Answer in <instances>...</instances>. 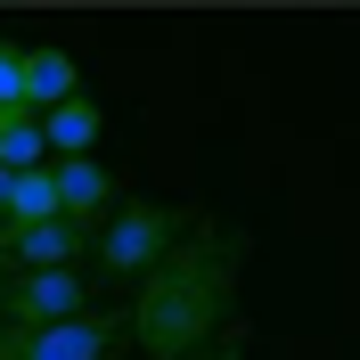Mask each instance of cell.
<instances>
[{
	"label": "cell",
	"mask_w": 360,
	"mask_h": 360,
	"mask_svg": "<svg viewBox=\"0 0 360 360\" xmlns=\"http://www.w3.org/2000/svg\"><path fill=\"white\" fill-rule=\"evenodd\" d=\"M197 360H246V328H229V336H221V344H205Z\"/></svg>",
	"instance_id": "8fae6325"
},
{
	"label": "cell",
	"mask_w": 360,
	"mask_h": 360,
	"mask_svg": "<svg viewBox=\"0 0 360 360\" xmlns=\"http://www.w3.org/2000/svg\"><path fill=\"white\" fill-rule=\"evenodd\" d=\"M246 254H254L246 229L197 213L188 238L131 287L123 336L139 344V360H197L205 344H221L229 328H238V278H246Z\"/></svg>",
	"instance_id": "6da1fadb"
},
{
	"label": "cell",
	"mask_w": 360,
	"mask_h": 360,
	"mask_svg": "<svg viewBox=\"0 0 360 360\" xmlns=\"http://www.w3.org/2000/svg\"><path fill=\"white\" fill-rule=\"evenodd\" d=\"M188 205H164V197H131L115 205V221H98V238H90V254H98V270H107L115 287H139L148 270L164 262V254L188 238Z\"/></svg>",
	"instance_id": "7a4b0ae2"
},
{
	"label": "cell",
	"mask_w": 360,
	"mask_h": 360,
	"mask_svg": "<svg viewBox=\"0 0 360 360\" xmlns=\"http://www.w3.org/2000/svg\"><path fill=\"white\" fill-rule=\"evenodd\" d=\"M17 66H25V41L0 33V107H17Z\"/></svg>",
	"instance_id": "30bf717a"
},
{
	"label": "cell",
	"mask_w": 360,
	"mask_h": 360,
	"mask_svg": "<svg viewBox=\"0 0 360 360\" xmlns=\"http://www.w3.org/2000/svg\"><path fill=\"white\" fill-rule=\"evenodd\" d=\"M0 287H8V270H0Z\"/></svg>",
	"instance_id": "5bb4252c"
},
{
	"label": "cell",
	"mask_w": 360,
	"mask_h": 360,
	"mask_svg": "<svg viewBox=\"0 0 360 360\" xmlns=\"http://www.w3.org/2000/svg\"><path fill=\"white\" fill-rule=\"evenodd\" d=\"M49 180H58V213H66V221H90V229H98V213H115V172L98 156L49 164Z\"/></svg>",
	"instance_id": "8992f818"
},
{
	"label": "cell",
	"mask_w": 360,
	"mask_h": 360,
	"mask_svg": "<svg viewBox=\"0 0 360 360\" xmlns=\"http://www.w3.org/2000/svg\"><path fill=\"white\" fill-rule=\"evenodd\" d=\"M115 344H123V311H98V303L58 328H0V360H107Z\"/></svg>",
	"instance_id": "3957f363"
},
{
	"label": "cell",
	"mask_w": 360,
	"mask_h": 360,
	"mask_svg": "<svg viewBox=\"0 0 360 360\" xmlns=\"http://www.w3.org/2000/svg\"><path fill=\"white\" fill-rule=\"evenodd\" d=\"M74 90H82V66H74V49H25V66H17V107L25 115H49V107H66Z\"/></svg>",
	"instance_id": "5b68a950"
},
{
	"label": "cell",
	"mask_w": 360,
	"mask_h": 360,
	"mask_svg": "<svg viewBox=\"0 0 360 360\" xmlns=\"http://www.w3.org/2000/svg\"><path fill=\"white\" fill-rule=\"evenodd\" d=\"M33 164H49V148H41V115L0 107V172H33Z\"/></svg>",
	"instance_id": "9c48e42d"
},
{
	"label": "cell",
	"mask_w": 360,
	"mask_h": 360,
	"mask_svg": "<svg viewBox=\"0 0 360 360\" xmlns=\"http://www.w3.org/2000/svg\"><path fill=\"white\" fill-rule=\"evenodd\" d=\"M98 131H107V115H98V98H82V90H74L66 107H49V115H41V148H49V164L90 156V148H98Z\"/></svg>",
	"instance_id": "52a82bcc"
},
{
	"label": "cell",
	"mask_w": 360,
	"mask_h": 360,
	"mask_svg": "<svg viewBox=\"0 0 360 360\" xmlns=\"http://www.w3.org/2000/svg\"><path fill=\"white\" fill-rule=\"evenodd\" d=\"M107 360H139V352H107Z\"/></svg>",
	"instance_id": "4fadbf2b"
},
{
	"label": "cell",
	"mask_w": 360,
	"mask_h": 360,
	"mask_svg": "<svg viewBox=\"0 0 360 360\" xmlns=\"http://www.w3.org/2000/svg\"><path fill=\"white\" fill-rule=\"evenodd\" d=\"M33 221H58V180H49V164L8 172V229H33Z\"/></svg>",
	"instance_id": "ba28073f"
},
{
	"label": "cell",
	"mask_w": 360,
	"mask_h": 360,
	"mask_svg": "<svg viewBox=\"0 0 360 360\" xmlns=\"http://www.w3.org/2000/svg\"><path fill=\"white\" fill-rule=\"evenodd\" d=\"M0 221H8V172H0Z\"/></svg>",
	"instance_id": "7c38bea8"
},
{
	"label": "cell",
	"mask_w": 360,
	"mask_h": 360,
	"mask_svg": "<svg viewBox=\"0 0 360 360\" xmlns=\"http://www.w3.org/2000/svg\"><path fill=\"white\" fill-rule=\"evenodd\" d=\"M90 287L82 270H17L0 287V328H58V319H82Z\"/></svg>",
	"instance_id": "277c9868"
}]
</instances>
